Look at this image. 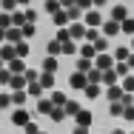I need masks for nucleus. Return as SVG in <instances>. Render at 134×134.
Listing matches in <instances>:
<instances>
[{"mask_svg": "<svg viewBox=\"0 0 134 134\" xmlns=\"http://www.w3.org/2000/svg\"><path fill=\"white\" fill-rule=\"evenodd\" d=\"M29 117H31V114H29L23 106H14V114H12V123H14V126H20V129H23V126L29 123Z\"/></svg>", "mask_w": 134, "mask_h": 134, "instance_id": "1", "label": "nucleus"}, {"mask_svg": "<svg viewBox=\"0 0 134 134\" xmlns=\"http://www.w3.org/2000/svg\"><path fill=\"white\" fill-rule=\"evenodd\" d=\"M20 40H26L23 31H20V26H9V29H6V43H14V46H17Z\"/></svg>", "mask_w": 134, "mask_h": 134, "instance_id": "2", "label": "nucleus"}, {"mask_svg": "<svg viewBox=\"0 0 134 134\" xmlns=\"http://www.w3.org/2000/svg\"><path fill=\"white\" fill-rule=\"evenodd\" d=\"M0 57H3L6 63L14 60V57H17V46H14V43H3V46H0Z\"/></svg>", "mask_w": 134, "mask_h": 134, "instance_id": "3", "label": "nucleus"}, {"mask_svg": "<svg viewBox=\"0 0 134 134\" xmlns=\"http://www.w3.org/2000/svg\"><path fill=\"white\" fill-rule=\"evenodd\" d=\"M23 60H26V57H14V60H9V63H6L9 71H12V74H23V71H26V63H23Z\"/></svg>", "mask_w": 134, "mask_h": 134, "instance_id": "4", "label": "nucleus"}, {"mask_svg": "<svg viewBox=\"0 0 134 134\" xmlns=\"http://www.w3.org/2000/svg\"><path fill=\"white\" fill-rule=\"evenodd\" d=\"M52 108H54L52 97H37V114H52Z\"/></svg>", "mask_w": 134, "mask_h": 134, "instance_id": "5", "label": "nucleus"}, {"mask_svg": "<svg viewBox=\"0 0 134 134\" xmlns=\"http://www.w3.org/2000/svg\"><path fill=\"white\" fill-rule=\"evenodd\" d=\"M29 80H26V74H12V83H9V88L12 91H17V88H26Z\"/></svg>", "mask_w": 134, "mask_h": 134, "instance_id": "6", "label": "nucleus"}, {"mask_svg": "<svg viewBox=\"0 0 134 134\" xmlns=\"http://www.w3.org/2000/svg\"><path fill=\"white\" fill-rule=\"evenodd\" d=\"M86 83H88L86 71H77V74H71V86H74V88H86Z\"/></svg>", "mask_w": 134, "mask_h": 134, "instance_id": "7", "label": "nucleus"}, {"mask_svg": "<svg viewBox=\"0 0 134 134\" xmlns=\"http://www.w3.org/2000/svg\"><path fill=\"white\" fill-rule=\"evenodd\" d=\"M40 86L49 91V88L54 86V71H43V74H40Z\"/></svg>", "mask_w": 134, "mask_h": 134, "instance_id": "8", "label": "nucleus"}, {"mask_svg": "<svg viewBox=\"0 0 134 134\" xmlns=\"http://www.w3.org/2000/svg\"><path fill=\"white\" fill-rule=\"evenodd\" d=\"M77 126H86V129H88V126H91V111H77Z\"/></svg>", "mask_w": 134, "mask_h": 134, "instance_id": "9", "label": "nucleus"}, {"mask_svg": "<svg viewBox=\"0 0 134 134\" xmlns=\"http://www.w3.org/2000/svg\"><path fill=\"white\" fill-rule=\"evenodd\" d=\"M63 117H66V108L63 106H54L52 114H49V120H54V123H63Z\"/></svg>", "mask_w": 134, "mask_h": 134, "instance_id": "10", "label": "nucleus"}, {"mask_svg": "<svg viewBox=\"0 0 134 134\" xmlns=\"http://www.w3.org/2000/svg\"><path fill=\"white\" fill-rule=\"evenodd\" d=\"M23 23H26V12L14 9V12H12V26H23Z\"/></svg>", "mask_w": 134, "mask_h": 134, "instance_id": "11", "label": "nucleus"}, {"mask_svg": "<svg viewBox=\"0 0 134 134\" xmlns=\"http://www.w3.org/2000/svg\"><path fill=\"white\" fill-rule=\"evenodd\" d=\"M26 91H29V94H34V97H40V94H43L46 88L40 86V80H34V83H29V86H26Z\"/></svg>", "mask_w": 134, "mask_h": 134, "instance_id": "12", "label": "nucleus"}, {"mask_svg": "<svg viewBox=\"0 0 134 134\" xmlns=\"http://www.w3.org/2000/svg\"><path fill=\"white\" fill-rule=\"evenodd\" d=\"M97 69H100V71H108V69H111V57H108V54H100V57H97Z\"/></svg>", "mask_w": 134, "mask_h": 134, "instance_id": "13", "label": "nucleus"}, {"mask_svg": "<svg viewBox=\"0 0 134 134\" xmlns=\"http://www.w3.org/2000/svg\"><path fill=\"white\" fill-rule=\"evenodd\" d=\"M46 49H49V54H52V57H57V54H63V43H60V40H52Z\"/></svg>", "mask_w": 134, "mask_h": 134, "instance_id": "14", "label": "nucleus"}, {"mask_svg": "<svg viewBox=\"0 0 134 134\" xmlns=\"http://www.w3.org/2000/svg\"><path fill=\"white\" fill-rule=\"evenodd\" d=\"M69 23V12L63 9V12H54V26H66Z\"/></svg>", "mask_w": 134, "mask_h": 134, "instance_id": "15", "label": "nucleus"}, {"mask_svg": "<svg viewBox=\"0 0 134 134\" xmlns=\"http://www.w3.org/2000/svg\"><path fill=\"white\" fill-rule=\"evenodd\" d=\"M60 6H63L60 0H46V3H43V9H46L49 14H54V12H60Z\"/></svg>", "mask_w": 134, "mask_h": 134, "instance_id": "16", "label": "nucleus"}, {"mask_svg": "<svg viewBox=\"0 0 134 134\" xmlns=\"http://www.w3.org/2000/svg\"><path fill=\"white\" fill-rule=\"evenodd\" d=\"M69 31H71V40H80V37H86V29H83L80 23H74V26L69 29Z\"/></svg>", "mask_w": 134, "mask_h": 134, "instance_id": "17", "label": "nucleus"}, {"mask_svg": "<svg viewBox=\"0 0 134 134\" xmlns=\"http://www.w3.org/2000/svg\"><path fill=\"white\" fill-rule=\"evenodd\" d=\"M12 26V12H3L0 9V29H9Z\"/></svg>", "mask_w": 134, "mask_h": 134, "instance_id": "18", "label": "nucleus"}, {"mask_svg": "<svg viewBox=\"0 0 134 134\" xmlns=\"http://www.w3.org/2000/svg\"><path fill=\"white\" fill-rule=\"evenodd\" d=\"M43 71H57V60H54L52 54H49V57L43 60Z\"/></svg>", "mask_w": 134, "mask_h": 134, "instance_id": "19", "label": "nucleus"}, {"mask_svg": "<svg viewBox=\"0 0 134 134\" xmlns=\"http://www.w3.org/2000/svg\"><path fill=\"white\" fill-rule=\"evenodd\" d=\"M66 117H69V114H74V117H77V111H80V106H77V103H74V100H66Z\"/></svg>", "mask_w": 134, "mask_h": 134, "instance_id": "20", "label": "nucleus"}, {"mask_svg": "<svg viewBox=\"0 0 134 134\" xmlns=\"http://www.w3.org/2000/svg\"><path fill=\"white\" fill-rule=\"evenodd\" d=\"M9 83H12V71L6 66V69H0V86H9Z\"/></svg>", "mask_w": 134, "mask_h": 134, "instance_id": "21", "label": "nucleus"}, {"mask_svg": "<svg viewBox=\"0 0 134 134\" xmlns=\"http://www.w3.org/2000/svg\"><path fill=\"white\" fill-rule=\"evenodd\" d=\"M0 9L3 12H14L17 9V0H0Z\"/></svg>", "mask_w": 134, "mask_h": 134, "instance_id": "22", "label": "nucleus"}, {"mask_svg": "<svg viewBox=\"0 0 134 134\" xmlns=\"http://www.w3.org/2000/svg\"><path fill=\"white\" fill-rule=\"evenodd\" d=\"M17 57H29V43H26V40L17 43Z\"/></svg>", "mask_w": 134, "mask_h": 134, "instance_id": "23", "label": "nucleus"}, {"mask_svg": "<svg viewBox=\"0 0 134 134\" xmlns=\"http://www.w3.org/2000/svg\"><path fill=\"white\" fill-rule=\"evenodd\" d=\"M86 23H88V26H97V23H100V14H97V12H88V14H86Z\"/></svg>", "mask_w": 134, "mask_h": 134, "instance_id": "24", "label": "nucleus"}, {"mask_svg": "<svg viewBox=\"0 0 134 134\" xmlns=\"http://www.w3.org/2000/svg\"><path fill=\"white\" fill-rule=\"evenodd\" d=\"M80 54H83V57H94V54H97V46H83Z\"/></svg>", "mask_w": 134, "mask_h": 134, "instance_id": "25", "label": "nucleus"}, {"mask_svg": "<svg viewBox=\"0 0 134 134\" xmlns=\"http://www.w3.org/2000/svg\"><path fill=\"white\" fill-rule=\"evenodd\" d=\"M20 31H23V37H31V34H34V23H23Z\"/></svg>", "mask_w": 134, "mask_h": 134, "instance_id": "26", "label": "nucleus"}, {"mask_svg": "<svg viewBox=\"0 0 134 134\" xmlns=\"http://www.w3.org/2000/svg\"><path fill=\"white\" fill-rule=\"evenodd\" d=\"M9 106H14L12 103V94H0V108H9Z\"/></svg>", "mask_w": 134, "mask_h": 134, "instance_id": "27", "label": "nucleus"}, {"mask_svg": "<svg viewBox=\"0 0 134 134\" xmlns=\"http://www.w3.org/2000/svg\"><path fill=\"white\" fill-rule=\"evenodd\" d=\"M23 74H26V80H29V83H34V80H40V74H37V71H34V69H26V71H23Z\"/></svg>", "mask_w": 134, "mask_h": 134, "instance_id": "28", "label": "nucleus"}, {"mask_svg": "<svg viewBox=\"0 0 134 134\" xmlns=\"http://www.w3.org/2000/svg\"><path fill=\"white\" fill-rule=\"evenodd\" d=\"M23 131H26V134H37L40 129H37V123H31V120H29L26 126H23Z\"/></svg>", "mask_w": 134, "mask_h": 134, "instance_id": "29", "label": "nucleus"}, {"mask_svg": "<svg viewBox=\"0 0 134 134\" xmlns=\"http://www.w3.org/2000/svg\"><path fill=\"white\" fill-rule=\"evenodd\" d=\"M52 103L54 106H66V94H52Z\"/></svg>", "mask_w": 134, "mask_h": 134, "instance_id": "30", "label": "nucleus"}, {"mask_svg": "<svg viewBox=\"0 0 134 134\" xmlns=\"http://www.w3.org/2000/svg\"><path fill=\"white\" fill-rule=\"evenodd\" d=\"M71 52H77V49H74L71 40H66V43H63V54H71Z\"/></svg>", "mask_w": 134, "mask_h": 134, "instance_id": "31", "label": "nucleus"}, {"mask_svg": "<svg viewBox=\"0 0 134 134\" xmlns=\"http://www.w3.org/2000/svg\"><path fill=\"white\" fill-rule=\"evenodd\" d=\"M37 20V12L34 9H26V23H34Z\"/></svg>", "mask_w": 134, "mask_h": 134, "instance_id": "32", "label": "nucleus"}, {"mask_svg": "<svg viewBox=\"0 0 134 134\" xmlns=\"http://www.w3.org/2000/svg\"><path fill=\"white\" fill-rule=\"evenodd\" d=\"M103 31H106V34H117V23H106Z\"/></svg>", "mask_w": 134, "mask_h": 134, "instance_id": "33", "label": "nucleus"}, {"mask_svg": "<svg viewBox=\"0 0 134 134\" xmlns=\"http://www.w3.org/2000/svg\"><path fill=\"white\" fill-rule=\"evenodd\" d=\"M123 31H129V34H134V20H126V23H123Z\"/></svg>", "mask_w": 134, "mask_h": 134, "instance_id": "34", "label": "nucleus"}, {"mask_svg": "<svg viewBox=\"0 0 134 134\" xmlns=\"http://www.w3.org/2000/svg\"><path fill=\"white\" fill-rule=\"evenodd\" d=\"M120 94H123V91H120V88H108V97H111V100H117V97H120Z\"/></svg>", "mask_w": 134, "mask_h": 134, "instance_id": "35", "label": "nucleus"}, {"mask_svg": "<svg viewBox=\"0 0 134 134\" xmlns=\"http://www.w3.org/2000/svg\"><path fill=\"white\" fill-rule=\"evenodd\" d=\"M74 134H88V129H86V126H77V129H74Z\"/></svg>", "mask_w": 134, "mask_h": 134, "instance_id": "36", "label": "nucleus"}, {"mask_svg": "<svg viewBox=\"0 0 134 134\" xmlns=\"http://www.w3.org/2000/svg\"><path fill=\"white\" fill-rule=\"evenodd\" d=\"M0 43H6V29H0Z\"/></svg>", "mask_w": 134, "mask_h": 134, "instance_id": "37", "label": "nucleus"}, {"mask_svg": "<svg viewBox=\"0 0 134 134\" xmlns=\"http://www.w3.org/2000/svg\"><path fill=\"white\" fill-rule=\"evenodd\" d=\"M0 69H6V60H3V57H0Z\"/></svg>", "mask_w": 134, "mask_h": 134, "instance_id": "38", "label": "nucleus"}, {"mask_svg": "<svg viewBox=\"0 0 134 134\" xmlns=\"http://www.w3.org/2000/svg\"><path fill=\"white\" fill-rule=\"evenodd\" d=\"M111 134H123V131H111Z\"/></svg>", "mask_w": 134, "mask_h": 134, "instance_id": "39", "label": "nucleus"}, {"mask_svg": "<svg viewBox=\"0 0 134 134\" xmlns=\"http://www.w3.org/2000/svg\"><path fill=\"white\" fill-rule=\"evenodd\" d=\"M37 134H46V131H37Z\"/></svg>", "mask_w": 134, "mask_h": 134, "instance_id": "40", "label": "nucleus"}, {"mask_svg": "<svg viewBox=\"0 0 134 134\" xmlns=\"http://www.w3.org/2000/svg\"><path fill=\"white\" fill-rule=\"evenodd\" d=\"M0 111H3V108H0Z\"/></svg>", "mask_w": 134, "mask_h": 134, "instance_id": "41", "label": "nucleus"}]
</instances>
